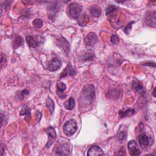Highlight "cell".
<instances>
[{"instance_id": "cell-4", "label": "cell", "mask_w": 156, "mask_h": 156, "mask_svg": "<svg viewBox=\"0 0 156 156\" xmlns=\"http://www.w3.org/2000/svg\"><path fill=\"white\" fill-rule=\"evenodd\" d=\"M98 42V36L95 32H90L87 35L84 40V43L86 48H92Z\"/></svg>"}, {"instance_id": "cell-20", "label": "cell", "mask_w": 156, "mask_h": 156, "mask_svg": "<svg viewBox=\"0 0 156 156\" xmlns=\"http://www.w3.org/2000/svg\"><path fill=\"white\" fill-rule=\"evenodd\" d=\"M74 105H75V103H74V98L73 97H71L70 98V99L69 100H67L66 101L65 104H64V106H65V107L67 109V110H71L72 109H74Z\"/></svg>"}, {"instance_id": "cell-21", "label": "cell", "mask_w": 156, "mask_h": 156, "mask_svg": "<svg viewBox=\"0 0 156 156\" xmlns=\"http://www.w3.org/2000/svg\"><path fill=\"white\" fill-rule=\"evenodd\" d=\"M23 39L20 36H17L15 37L13 42V48L14 50L18 48L23 44Z\"/></svg>"}, {"instance_id": "cell-26", "label": "cell", "mask_w": 156, "mask_h": 156, "mask_svg": "<svg viewBox=\"0 0 156 156\" xmlns=\"http://www.w3.org/2000/svg\"><path fill=\"white\" fill-rule=\"evenodd\" d=\"M126 132L125 131H120L119 132L118 134V140L120 141L126 139Z\"/></svg>"}, {"instance_id": "cell-31", "label": "cell", "mask_w": 156, "mask_h": 156, "mask_svg": "<svg viewBox=\"0 0 156 156\" xmlns=\"http://www.w3.org/2000/svg\"><path fill=\"white\" fill-rule=\"evenodd\" d=\"M154 62L151 63V62H148V63H143V65H147V66H153V67H155V65H152V63H153Z\"/></svg>"}, {"instance_id": "cell-8", "label": "cell", "mask_w": 156, "mask_h": 156, "mask_svg": "<svg viewBox=\"0 0 156 156\" xmlns=\"http://www.w3.org/2000/svg\"><path fill=\"white\" fill-rule=\"evenodd\" d=\"M61 67V62L57 58L52 59L48 63V70L50 71H57Z\"/></svg>"}, {"instance_id": "cell-7", "label": "cell", "mask_w": 156, "mask_h": 156, "mask_svg": "<svg viewBox=\"0 0 156 156\" xmlns=\"http://www.w3.org/2000/svg\"><path fill=\"white\" fill-rule=\"evenodd\" d=\"M128 149L130 155H139L140 154V151L138 147L137 143L135 140H130L128 143Z\"/></svg>"}, {"instance_id": "cell-15", "label": "cell", "mask_w": 156, "mask_h": 156, "mask_svg": "<svg viewBox=\"0 0 156 156\" xmlns=\"http://www.w3.org/2000/svg\"><path fill=\"white\" fill-rule=\"evenodd\" d=\"M76 72L74 71V70L73 69V68L71 66V65L70 64H69L67 65V66L65 69V70L62 72L60 77L62 78V77H65L66 76L70 75V76H73L74 74H75Z\"/></svg>"}, {"instance_id": "cell-5", "label": "cell", "mask_w": 156, "mask_h": 156, "mask_svg": "<svg viewBox=\"0 0 156 156\" xmlns=\"http://www.w3.org/2000/svg\"><path fill=\"white\" fill-rule=\"evenodd\" d=\"M70 147L69 143L66 142H62L59 145L55 147V154L59 155H68L70 154Z\"/></svg>"}, {"instance_id": "cell-27", "label": "cell", "mask_w": 156, "mask_h": 156, "mask_svg": "<svg viewBox=\"0 0 156 156\" xmlns=\"http://www.w3.org/2000/svg\"><path fill=\"white\" fill-rule=\"evenodd\" d=\"M94 58V55L92 53H86L84 55L83 59L87 61V60H92Z\"/></svg>"}, {"instance_id": "cell-28", "label": "cell", "mask_w": 156, "mask_h": 156, "mask_svg": "<svg viewBox=\"0 0 156 156\" xmlns=\"http://www.w3.org/2000/svg\"><path fill=\"white\" fill-rule=\"evenodd\" d=\"M134 23V21H132V22H130V23L127 25V26H126V28H125V32L126 33V34H129L131 29H132V24Z\"/></svg>"}, {"instance_id": "cell-29", "label": "cell", "mask_w": 156, "mask_h": 156, "mask_svg": "<svg viewBox=\"0 0 156 156\" xmlns=\"http://www.w3.org/2000/svg\"><path fill=\"white\" fill-rule=\"evenodd\" d=\"M110 42H111V43H112V44H117V43H119V42H120V39H119V37H118L117 36H116V35H113L112 37H111Z\"/></svg>"}, {"instance_id": "cell-32", "label": "cell", "mask_w": 156, "mask_h": 156, "mask_svg": "<svg viewBox=\"0 0 156 156\" xmlns=\"http://www.w3.org/2000/svg\"><path fill=\"white\" fill-rule=\"evenodd\" d=\"M155 88L154 89V92H153V94H154V96L155 97Z\"/></svg>"}, {"instance_id": "cell-2", "label": "cell", "mask_w": 156, "mask_h": 156, "mask_svg": "<svg viewBox=\"0 0 156 156\" xmlns=\"http://www.w3.org/2000/svg\"><path fill=\"white\" fill-rule=\"evenodd\" d=\"M77 130V126L76 121L73 119H71L68 121H66L63 127L64 133L68 137H71L74 134Z\"/></svg>"}, {"instance_id": "cell-25", "label": "cell", "mask_w": 156, "mask_h": 156, "mask_svg": "<svg viewBox=\"0 0 156 156\" xmlns=\"http://www.w3.org/2000/svg\"><path fill=\"white\" fill-rule=\"evenodd\" d=\"M117 10V8L115 7V6H109L108 8H107L106 9V15H109L110 14L113 13L114 12H115V11H116Z\"/></svg>"}, {"instance_id": "cell-22", "label": "cell", "mask_w": 156, "mask_h": 156, "mask_svg": "<svg viewBox=\"0 0 156 156\" xmlns=\"http://www.w3.org/2000/svg\"><path fill=\"white\" fill-rule=\"evenodd\" d=\"M20 115H25L26 117V118H29L31 117V110H30V109L26 105H25L23 107V108H22V110H21Z\"/></svg>"}, {"instance_id": "cell-12", "label": "cell", "mask_w": 156, "mask_h": 156, "mask_svg": "<svg viewBox=\"0 0 156 156\" xmlns=\"http://www.w3.org/2000/svg\"><path fill=\"white\" fill-rule=\"evenodd\" d=\"M146 23L152 28L155 27V12H148L146 15Z\"/></svg>"}, {"instance_id": "cell-19", "label": "cell", "mask_w": 156, "mask_h": 156, "mask_svg": "<svg viewBox=\"0 0 156 156\" xmlns=\"http://www.w3.org/2000/svg\"><path fill=\"white\" fill-rule=\"evenodd\" d=\"M90 13L95 17H99L101 14V9L98 6H92L90 7Z\"/></svg>"}, {"instance_id": "cell-17", "label": "cell", "mask_w": 156, "mask_h": 156, "mask_svg": "<svg viewBox=\"0 0 156 156\" xmlns=\"http://www.w3.org/2000/svg\"><path fill=\"white\" fill-rule=\"evenodd\" d=\"M136 113V111L135 110V109H128L125 111H122V110H120L119 114L121 117V118H125L126 117H130V116H132L134 115Z\"/></svg>"}, {"instance_id": "cell-30", "label": "cell", "mask_w": 156, "mask_h": 156, "mask_svg": "<svg viewBox=\"0 0 156 156\" xmlns=\"http://www.w3.org/2000/svg\"><path fill=\"white\" fill-rule=\"evenodd\" d=\"M29 93V90H24L22 91L21 93H20V96H21V99H23V98H25L26 95H28V94Z\"/></svg>"}, {"instance_id": "cell-16", "label": "cell", "mask_w": 156, "mask_h": 156, "mask_svg": "<svg viewBox=\"0 0 156 156\" xmlns=\"http://www.w3.org/2000/svg\"><path fill=\"white\" fill-rule=\"evenodd\" d=\"M132 87H133V88L135 90V91L141 95H143L144 93H145L144 90L143 86L142 85V84H141L139 82H133L132 84Z\"/></svg>"}, {"instance_id": "cell-24", "label": "cell", "mask_w": 156, "mask_h": 156, "mask_svg": "<svg viewBox=\"0 0 156 156\" xmlns=\"http://www.w3.org/2000/svg\"><path fill=\"white\" fill-rule=\"evenodd\" d=\"M32 25H33V26H34V28L39 29V28H42L43 26V21L42 20L37 18V19H36L33 21Z\"/></svg>"}, {"instance_id": "cell-1", "label": "cell", "mask_w": 156, "mask_h": 156, "mask_svg": "<svg viewBox=\"0 0 156 156\" xmlns=\"http://www.w3.org/2000/svg\"><path fill=\"white\" fill-rule=\"evenodd\" d=\"M95 87L92 84H88L84 86L83 88L79 101L80 104L83 106H89L91 105L93 101V99L95 98Z\"/></svg>"}, {"instance_id": "cell-6", "label": "cell", "mask_w": 156, "mask_h": 156, "mask_svg": "<svg viewBox=\"0 0 156 156\" xmlns=\"http://www.w3.org/2000/svg\"><path fill=\"white\" fill-rule=\"evenodd\" d=\"M46 132L48 136V140L46 144V147L47 148H50L55 140V139H56V132L52 127L50 126L47 129Z\"/></svg>"}, {"instance_id": "cell-13", "label": "cell", "mask_w": 156, "mask_h": 156, "mask_svg": "<svg viewBox=\"0 0 156 156\" xmlns=\"http://www.w3.org/2000/svg\"><path fill=\"white\" fill-rule=\"evenodd\" d=\"M59 5L57 3H53L51 4L49 8V13H50V18H53L59 10Z\"/></svg>"}, {"instance_id": "cell-23", "label": "cell", "mask_w": 156, "mask_h": 156, "mask_svg": "<svg viewBox=\"0 0 156 156\" xmlns=\"http://www.w3.org/2000/svg\"><path fill=\"white\" fill-rule=\"evenodd\" d=\"M47 106L50 109L51 114H52L54 110V103L52 101V99L51 98H48L47 99Z\"/></svg>"}, {"instance_id": "cell-10", "label": "cell", "mask_w": 156, "mask_h": 156, "mask_svg": "<svg viewBox=\"0 0 156 156\" xmlns=\"http://www.w3.org/2000/svg\"><path fill=\"white\" fill-rule=\"evenodd\" d=\"M58 46L61 48L62 50L66 54H68L69 52L70 47L69 43L65 38L62 37L61 39H59L58 40Z\"/></svg>"}, {"instance_id": "cell-9", "label": "cell", "mask_w": 156, "mask_h": 156, "mask_svg": "<svg viewBox=\"0 0 156 156\" xmlns=\"http://www.w3.org/2000/svg\"><path fill=\"white\" fill-rule=\"evenodd\" d=\"M138 141L141 149L147 148L149 144V137L145 134L140 135L138 137Z\"/></svg>"}, {"instance_id": "cell-18", "label": "cell", "mask_w": 156, "mask_h": 156, "mask_svg": "<svg viewBox=\"0 0 156 156\" xmlns=\"http://www.w3.org/2000/svg\"><path fill=\"white\" fill-rule=\"evenodd\" d=\"M26 41L27 42L28 45L32 48H36L39 44L38 42L32 36H27L26 38Z\"/></svg>"}, {"instance_id": "cell-3", "label": "cell", "mask_w": 156, "mask_h": 156, "mask_svg": "<svg viewBox=\"0 0 156 156\" xmlns=\"http://www.w3.org/2000/svg\"><path fill=\"white\" fill-rule=\"evenodd\" d=\"M69 14L70 16L73 18L77 19L79 18L82 11V7L79 4L76 3H72L69 6Z\"/></svg>"}, {"instance_id": "cell-11", "label": "cell", "mask_w": 156, "mask_h": 156, "mask_svg": "<svg viewBox=\"0 0 156 156\" xmlns=\"http://www.w3.org/2000/svg\"><path fill=\"white\" fill-rule=\"evenodd\" d=\"M104 154L103 149L97 146H93L88 150L87 155L89 156H96V155H102Z\"/></svg>"}, {"instance_id": "cell-14", "label": "cell", "mask_w": 156, "mask_h": 156, "mask_svg": "<svg viewBox=\"0 0 156 156\" xmlns=\"http://www.w3.org/2000/svg\"><path fill=\"white\" fill-rule=\"evenodd\" d=\"M66 86L63 82H59L57 84V94L61 98H64L65 95H64V92L66 90Z\"/></svg>"}]
</instances>
